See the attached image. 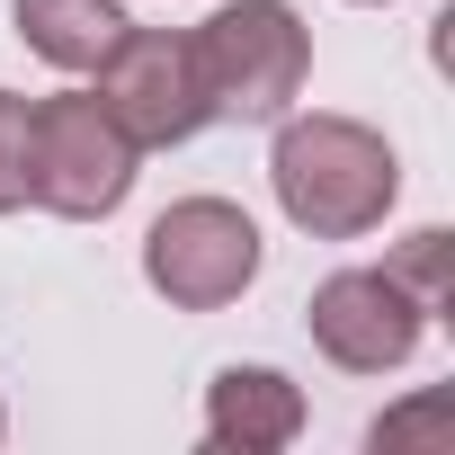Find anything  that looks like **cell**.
Instances as JSON below:
<instances>
[{"instance_id": "1", "label": "cell", "mask_w": 455, "mask_h": 455, "mask_svg": "<svg viewBox=\"0 0 455 455\" xmlns=\"http://www.w3.org/2000/svg\"><path fill=\"white\" fill-rule=\"evenodd\" d=\"M268 179H277V205L295 233L313 242H357L393 214L402 196V161L375 125L357 116H286L277 125V152H268Z\"/></svg>"}, {"instance_id": "2", "label": "cell", "mask_w": 455, "mask_h": 455, "mask_svg": "<svg viewBox=\"0 0 455 455\" xmlns=\"http://www.w3.org/2000/svg\"><path fill=\"white\" fill-rule=\"evenodd\" d=\"M196 90H205V116H233V125H277L313 72V36L286 0H233L214 10L196 36Z\"/></svg>"}, {"instance_id": "3", "label": "cell", "mask_w": 455, "mask_h": 455, "mask_svg": "<svg viewBox=\"0 0 455 455\" xmlns=\"http://www.w3.org/2000/svg\"><path fill=\"white\" fill-rule=\"evenodd\" d=\"M134 161L143 143L108 116L99 90H63V99H28V196L63 223H99L134 196Z\"/></svg>"}, {"instance_id": "4", "label": "cell", "mask_w": 455, "mask_h": 455, "mask_svg": "<svg viewBox=\"0 0 455 455\" xmlns=\"http://www.w3.org/2000/svg\"><path fill=\"white\" fill-rule=\"evenodd\" d=\"M143 277L179 313H223L259 277V223L242 205H223V196H179L143 233Z\"/></svg>"}, {"instance_id": "5", "label": "cell", "mask_w": 455, "mask_h": 455, "mask_svg": "<svg viewBox=\"0 0 455 455\" xmlns=\"http://www.w3.org/2000/svg\"><path fill=\"white\" fill-rule=\"evenodd\" d=\"M99 99H108V116H116L143 152H170V143H188L196 125H214V116H205V90H196L188 36H161V28H125V36L108 45Z\"/></svg>"}, {"instance_id": "6", "label": "cell", "mask_w": 455, "mask_h": 455, "mask_svg": "<svg viewBox=\"0 0 455 455\" xmlns=\"http://www.w3.org/2000/svg\"><path fill=\"white\" fill-rule=\"evenodd\" d=\"M304 322H313V348L331 366H348V375H393L419 348V331H428V313L393 286V268H339V277H322L313 304H304Z\"/></svg>"}, {"instance_id": "7", "label": "cell", "mask_w": 455, "mask_h": 455, "mask_svg": "<svg viewBox=\"0 0 455 455\" xmlns=\"http://www.w3.org/2000/svg\"><path fill=\"white\" fill-rule=\"evenodd\" d=\"M304 437V393L277 366H223L205 384V446L214 455H277Z\"/></svg>"}, {"instance_id": "8", "label": "cell", "mask_w": 455, "mask_h": 455, "mask_svg": "<svg viewBox=\"0 0 455 455\" xmlns=\"http://www.w3.org/2000/svg\"><path fill=\"white\" fill-rule=\"evenodd\" d=\"M10 19H19L28 54H45L54 72H99L108 45L134 28L116 0H10Z\"/></svg>"}, {"instance_id": "9", "label": "cell", "mask_w": 455, "mask_h": 455, "mask_svg": "<svg viewBox=\"0 0 455 455\" xmlns=\"http://www.w3.org/2000/svg\"><path fill=\"white\" fill-rule=\"evenodd\" d=\"M384 268H393V286H402V295H411L428 322H437V313H455V233H446V223L411 233V242H402Z\"/></svg>"}, {"instance_id": "10", "label": "cell", "mask_w": 455, "mask_h": 455, "mask_svg": "<svg viewBox=\"0 0 455 455\" xmlns=\"http://www.w3.org/2000/svg\"><path fill=\"white\" fill-rule=\"evenodd\" d=\"M366 446H375V455H402V446H428V455H446V446H455V393H419V402L384 411V419L366 428Z\"/></svg>"}, {"instance_id": "11", "label": "cell", "mask_w": 455, "mask_h": 455, "mask_svg": "<svg viewBox=\"0 0 455 455\" xmlns=\"http://www.w3.org/2000/svg\"><path fill=\"white\" fill-rule=\"evenodd\" d=\"M28 205V99L0 90V214Z\"/></svg>"}]
</instances>
